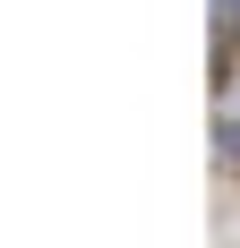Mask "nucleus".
Returning <instances> with one entry per match:
<instances>
[{
	"mask_svg": "<svg viewBox=\"0 0 240 248\" xmlns=\"http://www.w3.org/2000/svg\"><path fill=\"white\" fill-rule=\"evenodd\" d=\"M232 9H240V0H232Z\"/></svg>",
	"mask_w": 240,
	"mask_h": 248,
	"instance_id": "nucleus-1",
	"label": "nucleus"
}]
</instances>
